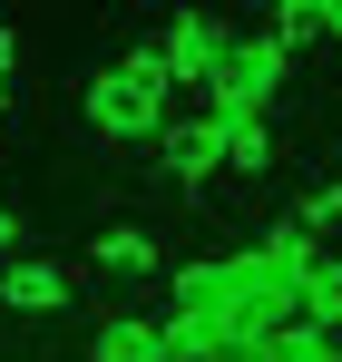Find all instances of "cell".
<instances>
[{
    "mask_svg": "<svg viewBox=\"0 0 342 362\" xmlns=\"http://www.w3.org/2000/svg\"><path fill=\"white\" fill-rule=\"evenodd\" d=\"M167 69L157 49H117L108 69H88V88H78V118L88 137H108V147H147V137H167Z\"/></svg>",
    "mask_w": 342,
    "mask_h": 362,
    "instance_id": "1",
    "label": "cell"
},
{
    "mask_svg": "<svg viewBox=\"0 0 342 362\" xmlns=\"http://www.w3.org/2000/svg\"><path fill=\"white\" fill-rule=\"evenodd\" d=\"M284 78H293V49L274 40V30H244L225 59H216V78H206V118H225V127H254L274 98H284Z\"/></svg>",
    "mask_w": 342,
    "mask_h": 362,
    "instance_id": "2",
    "label": "cell"
},
{
    "mask_svg": "<svg viewBox=\"0 0 342 362\" xmlns=\"http://www.w3.org/2000/svg\"><path fill=\"white\" fill-rule=\"evenodd\" d=\"M284 323H303V284L293 274H274L254 245L235 255V303H225V333H235V353H264Z\"/></svg>",
    "mask_w": 342,
    "mask_h": 362,
    "instance_id": "3",
    "label": "cell"
},
{
    "mask_svg": "<svg viewBox=\"0 0 342 362\" xmlns=\"http://www.w3.org/2000/svg\"><path fill=\"white\" fill-rule=\"evenodd\" d=\"M235 40H244V30H235L225 10H176L167 30H157V69H167V88H206Z\"/></svg>",
    "mask_w": 342,
    "mask_h": 362,
    "instance_id": "4",
    "label": "cell"
},
{
    "mask_svg": "<svg viewBox=\"0 0 342 362\" xmlns=\"http://www.w3.org/2000/svg\"><path fill=\"white\" fill-rule=\"evenodd\" d=\"M225 147H235V127L196 108V118H167V137H157V167H167V177L186 186V196H196V186L225 167Z\"/></svg>",
    "mask_w": 342,
    "mask_h": 362,
    "instance_id": "5",
    "label": "cell"
},
{
    "mask_svg": "<svg viewBox=\"0 0 342 362\" xmlns=\"http://www.w3.org/2000/svg\"><path fill=\"white\" fill-rule=\"evenodd\" d=\"M69 294H78V274L59 255H10L0 264V303L10 313H69Z\"/></svg>",
    "mask_w": 342,
    "mask_h": 362,
    "instance_id": "6",
    "label": "cell"
},
{
    "mask_svg": "<svg viewBox=\"0 0 342 362\" xmlns=\"http://www.w3.org/2000/svg\"><path fill=\"white\" fill-rule=\"evenodd\" d=\"M235 303V255H176L167 264V313H225Z\"/></svg>",
    "mask_w": 342,
    "mask_h": 362,
    "instance_id": "7",
    "label": "cell"
},
{
    "mask_svg": "<svg viewBox=\"0 0 342 362\" xmlns=\"http://www.w3.org/2000/svg\"><path fill=\"white\" fill-rule=\"evenodd\" d=\"M157 343H167V362H235L225 313H157Z\"/></svg>",
    "mask_w": 342,
    "mask_h": 362,
    "instance_id": "8",
    "label": "cell"
},
{
    "mask_svg": "<svg viewBox=\"0 0 342 362\" xmlns=\"http://www.w3.org/2000/svg\"><path fill=\"white\" fill-rule=\"evenodd\" d=\"M88 264L98 274H167V245L147 235V226H98L88 235Z\"/></svg>",
    "mask_w": 342,
    "mask_h": 362,
    "instance_id": "9",
    "label": "cell"
},
{
    "mask_svg": "<svg viewBox=\"0 0 342 362\" xmlns=\"http://www.w3.org/2000/svg\"><path fill=\"white\" fill-rule=\"evenodd\" d=\"M78 362H167V343H157V313H108L98 333H88V353Z\"/></svg>",
    "mask_w": 342,
    "mask_h": 362,
    "instance_id": "10",
    "label": "cell"
},
{
    "mask_svg": "<svg viewBox=\"0 0 342 362\" xmlns=\"http://www.w3.org/2000/svg\"><path fill=\"white\" fill-rule=\"evenodd\" d=\"M303 323L342 343V245H323V255H313V274H303Z\"/></svg>",
    "mask_w": 342,
    "mask_h": 362,
    "instance_id": "11",
    "label": "cell"
},
{
    "mask_svg": "<svg viewBox=\"0 0 342 362\" xmlns=\"http://www.w3.org/2000/svg\"><path fill=\"white\" fill-rule=\"evenodd\" d=\"M254 255H264V264H274V274H293V284H303V274H313V255H323V245L303 235V226H293V216H274V226H264V235H254Z\"/></svg>",
    "mask_w": 342,
    "mask_h": 362,
    "instance_id": "12",
    "label": "cell"
},
{
    "mask_svg": "<svg viewBox=\"0 0 342 362\" xmlns=\"http://www.w3.org/2000/svg\"><path fill=\"white\" fill-rule=\"evenodd\" d=\"M264 30H274L284 49H323V40H333V20H323V0H274V10H264Z\"/></svg>",
    "mask_w": 342,
    "mask_h": 362,
    "instance_id": "13",
    "label": "cell"
},
{
    "mask_svg": "<svg viewBox=\"0 0 342 362\" xmlns=\"http://www.w3.org/2000/svg\"><path fill=\"white\" fill-rule=\"evenodd\" d=\"M225 167H235V177H254V186H264V177H274V167H284V137H274V127H264V118H254V127H235Z\"/></svg>",
    "mask_w": 342,
    "mask_h": 362,
    "instance_id": "14",
    "label": "cell"
},
{
    "mask_svg": "<svg viewBox=\"0 0 342 362\" xmlns=\"http://www.w3.org/2000/svg\"><path fill=\"white\" fill-rule=\"evenodd\" d=\"M293 226H303V235L323 245L342 226V177H323V186H303V196H293Z\"/></svg>",
    "mask_w": 342,
    "mask_h": 362,
    "instance_id": "15",
    "label": "cell"
},
{
    "mask_svg": "<svg viewBox=\"0 0 342 362\" xmlns=\"http://www.w3.org/2000/svg\"><path fill=\"white\" fill-rule=\"evenodd\" d=\"M10 59H20V40L0 30V108H10Z\"/></svg>",
    "mask_w": 342,
    "mask_h": 362,
    "instance_id": "16",
    "label": "cell"
},
{
    "mask_svg": "<svg viewBox=\"0 0 342 362\" xmlns=\"http://www.w3.org/2000/svg\"><path fill=\"white\" fill-rule=\"evenodd\" d=\"M323 20H333V40H342V0H323Z\"/></svg>",
    "mask_w": 342,
    "mask_h": 362,
    "instance_id": "17",
    "label": "cell"
},
{
    "mask_svg": "<svg viewBox=\"0 0 342 362\" xmlns=\"http://www.w3.org/2000/svg\"><path fill=\"white\" fill-rule=\"evenodd\" d=\"M333 362H342V343H333Z\"/></svg>",
    "mask_w": 342,
    "mask_h": 362,
    "instance_id": "18",
    "label": "cell"
},
{
    "mask_svg": "<svg viewBox=\"0 0 342 362\" xmlns=\"http://www.w3.org/2000/svg\"><path fill=\"white\" fill-rule=\"evenodd\" d=\"M235 362H244V353H235Z\"/></svg>",
    "mask_w": 342,
    "mask_h": 362,
    "instance_id": "19",
    "label": "cell"
}]
</instances>
